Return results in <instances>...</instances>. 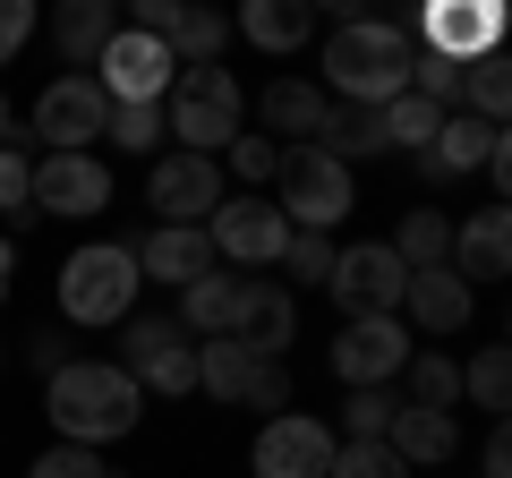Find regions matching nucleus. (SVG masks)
I'll use <instances>...</instances> for the list:
<instances>
[{"label":"nucleus","mask_w":512,"mask_h":478,"mask_svg":"<svg viewBox=\"0 0 512 478\" xmlns=\"http://www.w3.org/2000/svg\"><path fill=\"white\" fill-rule=\"evenodd\" d=\"M256 350H239L231 333L222 342H197V393H214V402H248V385H256Z\"/></svg>","instance_id":"nucleus-26"},{"label":"nucleus","mask_w":512,"mask_h":478,"mask_svg":"<svg viewBox=\"0 0 512 478\" xmlns=\"http://www.w3.org/2000/svg\"><path fill=\"white\" fill-rule=\"evenodd\" d=\"M146 205L171 231H205V214L222 205V163H205V154H163V163L146 171Z\"/></svg>","instance_id":"nucleus-13"},{"label":"nucleus","mask_w":512,"mask_h":478,"mask_svg":"<svg viewBox=\"0 0 512 478\" xmlns=\"http://www.w3.org/2000/svg\"><path fill=\"white\" fill-rule=\"evenodd\" d=\"M256 478H325L333 470V427L308 410H282V419L256 427Z\"/></svg>","instance_id":"nucleus-14"},{"label":"nucleus","mask_w":512,"mask_h":478,"mask_svg":"<svg viewBox=\"0 0 512 478\" xmlns=\"http://www.w3.org/2000/svg\"><path fill=\"white\" fill-rule=\"evenodd\" d=\"M402 257L384 248V239H359V248H333V274H325V291H333V308H342V325L350 316H393L402 308Z\"/></svg>","instance_id":"nucleus-8"},{"label":"nucleus","mask_w":512,"mask_h":478,"mask_svg":"<svg viewBox=\"0 0 512 478\" xmlns=\"http://www.w3.org/2000/svg\"><path fill=\"white\" fill-rule=\"evenodd\" d=\"M222 154H231V171L248 180V197H256L265 180H274V163H282V146H274V137H248V129H239V137H231Z\"/></svg>","instance_id":"nucleus-36"},{"label":"nucleus","mask_w":512,"mask_h":478,"mask_svg":"<svg viewBox=\"0 0 512 478\" xmlns=\"http://www.w3.org/2000/svg\"><path fill=\"white\" fill-rule=\"evenodd\" d=\"M103 137H120V154H146V146H163V103H111Z\"/></svg>","instance_id":"nucleus-33"},{"label":"nucleus","mask_w":512,"mask_h":478,"mask_svg":"<svg viewBox=\"0 0 512 478\" xmlns=\"http://www.w3.org/2000/svg\"><path fill=\"white\" fill-rule=\"evenodd\" d=\"M120 368L137 376V393H197V342L180 333V316H128Z\"/></svg>","instance_id":"nucleus-6"},{"label":"nucleus","mask_w":512,"mask_h":478,"mask_svg":"<svg viewBox=\"0 0 512 478\" xmlns=\"http://www.w3.org/2000/svg\"><path fill=\"white\" fill-rule=\"evenodd\" d=\"M26 359H35V376H52V368H60V359H69V342H52V333H43V342H35V350H26Z\"/></svg>","instance_id":"nucleus-43"},{"label":"nucleus","mask_w":512,"mask_h":478,"mask_svg":"<svg viewBox=\"0 0 512 478\" xmlns=\"http://www.w3.org/2000/svg\"><path fill=\"white\" fill-rule=\"evenodd\" d=\"M128 257H137V274H146V282H171V291H188L197 274H214V239H205V231H171V222H154V231L137 239Z\"/></svg>","instance_id":"nucleus-19"},{"label":"nucleus","mask_w":512,"mask_h":478,"mask_svg":"<svg viewBox=\"0 0 512 478\" xmlns=\"http://www.w3.org/2000/svg\"><path fill=\"white\" fill-rule=\"evenodd\" d=\"M393 410H402L393 393H350V402H342V436H333V444H384Z\"/></svg>","instance_id":"nucleus-32"},{"label":"nucleus","mask_w":512,"mask_h":478,"mask_svg":"<svg viewBox=\"0 0 512 478\" xmlns=\"http://www.w3.org/2000/svg\"><path fill=\"white\" fill-rule=\"evenodd\" d=\"M282 265H291L299 282H316V291H325V274H333V239H325V231H291V248H282Z\"/></svg>","instance_id":"nucleus-38"},{"label":"nucleus","mask_w":512,"mask_h":478,"mask_svg":"<svg viewBox=\"0 0 512 478\" xmlns=\"http://www.w3.org/2000/svg\"><path fill=\"white\" fill-rule=\"evenodd\" d=\"M316 146H325L333 163H359V154H384V146H376V111H350V103H333V111H325V129H316Z\"/></svg>","instance_id":"nucleus-30"},{"label":"nucleus","mask_w":512,"mask_h":478,"mask_svg":"<svg viewBox=\"0 0 512 478\" xmlns=\"http://www.w3.org/2000/svg\"><path fill=\"white\" fill-rule=\"evenodd\" d=\"M43 410H52L60 444L103 453L111 436H128V427L146 419V393H137V376H128L120 359H60V368L43 376Z\"/></svg>","instance_id":"nucleus-1"},{"label":"nucleus","mask_w":512,"mask_h":478,"mask_svg":"<svg viewBox=\"0 0 512 478\" xmlns=\"http://www.w3.org/2000/svg\"><path fill=\"white\" fill-rule=\"evenodd\" d=\"M393 257H402V274H427V265H444L453 257V222L436 214V205H419V214H402V231L384 239Z\"/></svg>","instance_id":"nucleus-27"},{"label":"nucleus","mask_w":512,"mask_h":478,"mask_svg":"<svg viewBox=\"0 0 512 478\" xmlns=\"http://www.w3.org/2000/svg\"><path fill=\"white\" fill-rule=\"evenodd\" d=\"M325 111H333V94H325V86H308V77H274V86H265V129H274V137H299V146H316Z\"/></svg>","instance_id":"nucleus-23"},{"label":"nucleus","mask_w":512,"mask_h":478,"mask_svg":"<svg viewBox=\"0 0 512 478\" xmlns=\"http://www.w3.org/2000/svg\"><path fill=\"white\" fill-rule=\"evenodd\" d=\"M495 43H504V9H487V0H436L427 9V52L453 60V69L495 60Z\"/></svg>","instance_id":"nucleus-15"},{"label":"nucleus","mask_w":512,"mask_h":478,"mask_svg":"<svg viewBox=\"0 0 512 478\" xmlns=\"http://www.w3.org/2000/svg\"><path fill=\"white\" fill-rule=\"evenodd\" d=\"M248 410H291V376H282V359H265V368H256V385H248Z\"/></svg>","instance_id":"nucleus-40"},{"label":"nucleus","mask_w":512,"mask_h":478,"mask_svg":"<svg viewBox=\"0 0 512 478\" xmlns=\"http://www.w3.org/2000/svg\"><path fill=\"white\" fill-rule=\"evenodd\" d=\"M26 205L35 214H103L111 205V171H103V154H35L26 163Z\"/></svg>","instance_id":"nucleus-11"},{"label":"nucleus","mask_w":512,"mask_h":478,"mask_svg":"<svg viewBox=\"0 0 512 478\" xmlns=\"http://www.w3.org/2000/svg\"><path fill=\"white\" fill-rule=\"evenodd\" d=\"M0 146H18V111H9V94H0Z\"/></svg>","instance_id":"nucleus-44"},{"label":"nucleus","mask_w":512,"mask_h":478,"mask_svg":"<svg viewBox=\"0 0 512 478\" xmlns=\"http://www.w3.org/2000/svg\"><path fill=\"white\" fill-rule=\"evenodd\" d=\"M274 205L291 231H333V222L359 205V188H350V163H333L325 146H291L274 163Z\"/></svg>","instance_id":"nucleus-5"},{"label":"nucleus","mask_w":512,"mask_h":478,"mask_svg":"<svg viewBox=\"0 0 512 478\" xmlns=\"http://www.w3.org/2000/svg\"><path fill=\"white\" fill-rule=\"evenodd\" d=\"M137 257H128V239H94L60 265V316L69 325H128L137 316Z\"/></svg>","instance_id":"nucleus-4"},{"label":"nucleus","mask_w":512,"mask_h":478,"mask_svg":"<svg viewBox=\"0 0 512 478\" xmlns=\"http://www.w3.org/2000/svg\"><path fill=\"white\" fill-rule=\"evenodd\" d=\"M461 393H470L478 410H504L512 402V359H504V350H478L470 368H461Z\"/></svg>","instance_id":"nucleus-34"},{"label":"nucleus","mask_w":512,"mask_h":478,"mask_svg":"<svg viewBox=\"0 0 512 478\" xmlns=\"http://www.w3.org/2000/svg\"><path fill=\"white\" fill-rule=\"evenodd\" d=\"M26 478H111L103 453H86V444H52V453H35V470Z\"/></svg>","instance_id":"nucleus-37"},{"label":"nucleus","mask_w":512,"mask_h":478,"mask_svg":"<svg viewBox=\"0 0 512 478\" xmlns=\"http://www.w3.org/2000/svg\"><path fill=\"white\" fill-rule=\"evenodd\" d=\"M231 35H248L256 52H299V43L316 35V9L308 0H248L231 18Z\"/></svg>","instance_id":"nucleus-22"},{"label":"nucleus","mask_w":512,"mask_h":478,"mask_svg":"<svg viewBox=\"0 0 512 478\" xmlns=\"http://www.w3.org/2000/svg\"><path fill=\"white\" fill-rule=\"evenodd\" d=\"M444 111L419 103V94H393V103L376 111V146H402V154H427V137H436Z\"/></svg>","instance_id":"nucleus-29"},{"label":"nucleus","mask_w":512,"mask_h":478,"mask_svg":"<svg viewBox=\"0 0 512 478\" xmlns=\"http://www.w3.org/2000/svg\"><path fill=\"white\" fill-rule=\"evenodd\" d=\"M478 478H512V444H504V427H495L487 453H478Z\"/></svg>","instance_id":"nucleus-42"},{"label":"nucleus","mask_w":512,"mask_h":478,"mask_svg":"<svg viewBox=\"0 0 512 478\" xmlns=\"http://www.w3.org/2000/svg\"><path fill=\"white\" fill-rule=\"evenodd\" d=\"M470 308H478L470 282H461L453 265H427V274L402 282V308H393V316H402V325H419V333H461V325H470Z\"/></svg>","instance_id":"nucleus-17"},{"label":"nucleus","mask_w":512,"mask_h":478,"mask_svg":"<svg viewBox=\"0 0 512 478\" xmlns=\"http://www.w3.org/2000/svg\"><path fill=\"white\" fill-rule=\"evenodd\" d=\"M231 325H239V274H197V282L180 291V333L222 342Z\"/></svg>","instance_id":"nucleus-24"},{"label":"nucleus","mask_w":512,"mask_h":478,"mask_svg":"<svg viewBox=\"0 0 512 478\" xmlns=\"http://www.w3.org/2000/svg\"><path fill=\"white\" fill-rule=\"evenodd\" d=\"M205 239H214V257H231V265H282L291 222H282L274 197H222L214 214H205Z\"/></svg>","instance_id":"nucleus-9"},{"label":"nucleus","mask_w":512,"mask_h":478,"mask_svg":"<svg viewBox=\"0 0 512 478\" xmlns=\"http://www.w3.org/2000/svg\"><path fill=\"white\" fill-rule=\"evenodd\" d=\"M171 69H180V60H171L154 35L120 26V35L103 43V60H94L86 77L103 86V103H163V94H171Z\"/></svg>","instance_id":"nucleus-10"},{"label":"nucleus","mask_w":512,"mask_h":478,"mask_svg":"<svg viewBox=\"0 0 512 478\" xmlns=\"http://www.w3.org/2000/svg\"><path fill=\"white\" fill-rule=\"evenodd\" d=\"M461 94H470V120H495V129H504V103H512L504 60H470V69H461Z\"/></svg>","instance_id":"nucleus-31"},{"label":"nucleus","mask_w":512,"mask_h":478,"mask_svg":"<svg viewBox=\"0 0 512 478\" xmlns=\"http://www.w3.org/2000/svg\"><path fill=\"white\" fill-rule=\"evenodd\" d=\"M103 120H111V103H103V86H94L86 69H77V77H52L43 103H35V137H43L52 154H94Z\"/></svg>","instance_id":"nucleus-12"},{"label":"nucleus","mask_w":512,"mask_h":478,"mask_svg":"<svg viewBox=\"0 0 512 478\" xmlns=\"http://www.w3.org/2000/svg\"><path fill=\"white\" fill-rule=\"evenodd\" d=\"M163 137H180V154H205V163H214V154L239 137V77L214 69V60H205V69H171Z\"/></svg>","instance_id":"nucleus-3"},{"label":"nucleus","mask_w":512,"mask_h":478,"mask_svg":"<svg viewBox=\"0 0 512 478\" xmlns=\"http://www.w3.org/2000/svg\"><path fill=\"white\" fill-rule=\"evenodd\" d=\"M402 385H410V410H453L461 402V359H444V350H410Z\"/></svg>","instance_id":"nucleus-28"},{"label":"nucleus","mask_w":512,"mask_h":478,"mask_svg":"<svg viewBox=\"0 0 512 478\" xmlns=\"http://www.w3.org/2000/svg\"><path fill=\"white\" fill-rule=\"evenodd\" d=\"M9 265H18V248H9V231H0V299H9Z\"/></svg>","instance_id":"nucleus-45"},{"label":"nucleus","mask_w":512,"mask_h":478,"mask_svg":"<svg viewBox=\"0 0 512 478\" xmlns=\"http://www.w3.org/2000/svg\"><path fill=\"white\" fill-rule=\"evenodd\" d=\"M26 163H35V154L26 146H0V214H35V205H26Z\"/></svg>","instance_id":"nucleus-39"},{"label":"nucleus","mask_w":512,"mask_h":478,"mask_svg":"<svg viewBox=\"0 0 512 478\" xmlns=\"http://www.w3.org/2000/svg\"><path fill=\"white\" fill-rule=\"evenodd\" d=\"M384 444L402 453V470H436V461H453V444H461V427H453V410H393V427H384Z\"/></svg>","instance_id":"nucleus-21"},{"label":"nucleus","mask_w":512,"mask_h":478,"mask_svg":"<svg viewBox=\"0 0 512 478\" xmlns=\"http://www.w3.org/2000/svg\"><path fill=\"white\" fill-rule=\"evenodd\" d=\"M111 35H120V9H111V0H69V9L52 18V43L77 60V69H94Z\"/></svg>","instance_id":"nucleus-25"},{"label":"nucleus","mask_w":512,"mask_h":478,"mask_svg":"<svg viewBox=\"0 0 512 478\" xmlns=\"http://www.w3.org/2000/svg\"><path fill=\"white\" fill-rule=\"evenodd\" d=\"M410 325L402 316H350L342 333H333V376H342L350 393H384L393 376L410 368Z\"/></svg>","instance_id":"nucleus-7"},{"label":"nucleus","mask_w":512,"mask_h":478,"mask_svg":"<svg viewBox=\"0 0 512 478\" xmlns=\"http://www.w3.org/2000/svg\"><path fill=\"white\" fill-rule=\"evenodd\" d=\"M444 265H453L470 291H478V282H504V265H512V222H504V205H487V214L461 222V231H453V257H444Z\"/></svg>","instance_id":"nucleus-20"},{"label":"nucleus","mask_w":512,"mask_h":478,"mask_svg":"<svg viewBox=\"0 0 512 478\" xmlns=\"http://www.w3.org/2000/svg\"><path fill=\"white\" fill-rule=\"evenodd\" d=\"M495 154H504V129H495V120L444 111L436 137H427V154H419V171H427V180H461V171H487Z\"/></svg>","instance_id":"nucleus-16"},{"label":"nucleus","mask_w":512,"mask_h":478,"mask_svg":"<svg viewBox=\"0 0 512 478\" xmlns=\"http://www.w3.org/2000/svg\"><path fill=\"white\" fill-rule=\"evenodd\" d=\"M35 35V9H26V0H0V69H9V60H18V43Z\"/></svg>","instance_id":"nucleus-41"},{"label":"nucleus","mask_w":512,"mask_h":478,"mask_svg":"<svg viewBox=\"0 0 512 478\" xmlns=\"http://www.w3.org/2000/svg\"><path fill=\"white\" fill-rule=\"evenodd\" d=\"M325 478H410L393 444H333V470Z\"/></svg>","instance_id":"nucleus-35"},{"label":"nucleus","mask_w":512,"mask_h":478,"mask_svg":"<svg viewBox=\"0 0 512 478\" xmlns=\"http://www.w3.org/2000/svg\"><path fill=\"white\" fill-rule=\"evenodd\" d=\"M291 333H299V308H291V291H282V282H239V325H231L239 350L282 359V350H291Z\"/></svg>","instance_id":"nucleus-18"},{"label":"nucleus","mask_w":512,"mask_h":478,"mask_svg":"<svg viewBox=\"0 0 512 478\" xmlns=\"http://www.w3.org/2000/svg\"><path fill=\"white\" fill-rule=\"evenodd\" d=\"M410 60L419 43L402 18H350L325 35V94H342L350 111H384L393 94H410Z\"/></svg>","instance_id":"nucleus-2"}]
</instances>
